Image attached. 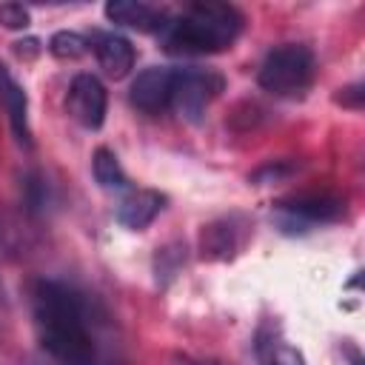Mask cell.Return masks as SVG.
<instances>
[{"mask_svg": "<svg viewBox=\"0 0 365 365\" xmlns=\"http://www.w3.org/2000/svg\"><path fill=\"white\" fill-rule=\"evenodd\" d=\"M31 297L43 351H48L60 365H94L97 351L86 328L83 297L57 279H37Z\"/></svg>", "mask_w": 365, "mask_h": 365, "instance_id": "obj_1", "label": "cell"}, {"mask_svg": "<svg viewBox=\"0 0 365 365\" xmlns=\"http://www.w3.org/2000/svg\"><path fill=\"white\" fill-rule=\"evenodd\" d=\"M245 17L231 3H191L182 14L168 17L160 37L165 51L171 54H217L231 48L240 37Z\"/></svg>", "mask_w": 365, "mask_h": 365, "instance_id": "obj_2", "label": "cell"}, {"mask_svg": "<svg viewBox=\"0 0 365 365\" xmlns=\"http://www.w3.org/2000/svg\"><path fill=\"white\" fill-rule=\"evenodd\" d=\"M314 54L308 46L299 43H285L268 51V57L259 66V86L271 91L274 97H299L311 80H314Z\"/></svg>", "mask_w": 365, "mask_h": 365, "instance_id": "obj_3", "label": "cell"}, {"mask_svg": "<svg viewBox=\"0 0 365 365\" xmlns=\"http://www.w3.org/2000/svg\"><path fill=\"white\" fill-rule=\"evenodd\" d=\"M222 77L208 68H174V86H171V108L188 120L200 123L208 103L222 91Z\"/></svg>", "mask_w": 365, "mask_h": 365, "instance_id": "obj_4", "label": "cell"}, {"mask_svg": "<svg viewBox=\"0 0 365 365\" xmlns=\"http://www.w3.org/2000/svg\"><path fill=\"white\" fill-rule=\"evenodd\" d=\"M106 86L94 77V74H77L68 86V97H66V106H68V114L88 131H97L106 120Z\"/></svg>", "mask_w": 365, "mask_h": 365, "instance_id": "obj_5", "label": "cell"}, {"mask_svg": "<svg viewBox=\"0 0 365 365\" xmlns=\"http://www.w3.org/2000/svg\"><path fill=\"white\" fill-rule=\"evenodd\" d=\"M171 86H174V68L168 66H148L143 68L128 88L131 103L145 114H160L171 103Z\"/></svg>", "mask_w": 365, "mask_h": 365, "instance_id": "obj_6", "label": "cell"}, {"mask_svg": "<svg viewBox=\"0 0 365 365\" xmlns=\"http://www.w3.org/2000/svg\"><path fill=\"white\" fill-rule=\"evenodd\" d=\"M91 46H94V54L103 66V71L114 80L125 77L131 68H134V46L131 40H125L123 34H114V31H94L91 34Z\"/></svg>", "mask_w": 365, "mask_h": 365, "instance_id": "obj_7", "label": "cell"}, {"mask_svg": "<svg viewBox=\"0 0 365 365\" xmlns=\"http://www.w3.org/2000/svg\"><path fill=\"white\" fill-rule=\"evenodd\" d=\"M0 103L9 114V123H11V131L17 137L20 145H31V131H29V100H26V91L23 86L11 77V71L0 63Z\"/></svg>", "mask_w": 365, "mask_h": 365, "instance_id": "obj_8", "label": "cell"}, {"mask_svg": "<svg viewBox=\"0 0 365 365\" xmlns=\"http://www.w3.org/2000/svg\"><path fill=\"white\" fill-rule=\"evenodd\" d=\"M106 17L117 26H128L137 31H163L168 14L157 6L140 3V0H111L106 3Z\"/></svg>", "mask_w": 365, "mask_h": 365, "instance_id": "obj_9", "label": "cell"}, {"mask_svg": "<svg viewBox=\"0 0 365 365\" xmlns=\"http://www.w3.org/2000/svg\"><path fill=\"white\" fill-rule=\"evenodd\" d=\"M163 205H165V197L160 191H151V188L131 191L117 205V222L125 225V228H131V231H140L148 222H154V217L163 211Z\"/></svg>", "mask_w": 365, "mask_h": 365, "instance_id": "obj_10", "label": "cell"}, {"mask_svg": "<svg viewBox=\"0 0 365 365\" xmlns=\"http://www.w3.org/2000/svg\"><path fill=\"white\" fill-rule=\"evenodd\" d=\"M277 205L282 211H288L291 217H299L308 222H331V220H339L345 211V202L331 194H299V197L282 200Z\"/></svg>", "mask_w": 365, "mask_h": 365, "instance_id": "obj_11", "label": "cell"}, {"mask_svg": "<svg viewBox=\"0 0 365 365\" xmlns=\"http://www.w3.org/2000/svg\"><path fill=\"white\" fill-rule=\"evenodd\" d=\"M257 359L259 365H305V356L268 328L257 334Z\"/></svg>", "mask_w": 365, "mask_h": 365, "instance_id": "obj_12", "label": "cell"}, {"mask_svg": "<svg viewBox=\"0 0 365 365\" xmlns=\"http://www.w3.org/2000/svg\"><path fill=\"white\" fill-rule=\"evenodd\" d=\"M237 248V240H234V225L228 220H220V222H211L202 228V237H200V254L205 259H228Z\"/></svg>", "mask_w": 365, "mask_h": 365, "instance_id": "obj_13", "label": "cell"}, {"mask_svg": "<svg viewBox=\"0 0 365 365\" xmlns=\"http://www.w3.org/2000/svg\"><path fill=\"white\" fill-rule=\"evenodd\" d=\"M91 171H94V180L100 182V188H106V191H123L128 185V177H125L117 154L106 145H100L91 154Z\"/></svg>", "mask_w": 365, "mask_h": 365, "instance_id": "obj_14", "label": "cell"}, {"mask_svg": "<svg viewBox=\"0 0 365 365\" xmlns=\"http://www.w3.org/2000/svg\"><path fill=\"white\" fill-rule=\"evenodd\" d=\"M48 51L60 60H77L88 51V40L77 31H54L48 40Z\"/></svg>", "mask_w": 365, "mask_h": 365, "instance_id": "obj_15", "label": "cell"}, {"mask_svg": "<svg viewBox=\"0 0 365 365\" xmlns=\"http://www.w3.org/2000/svg\"><path fill=\"white\" fill-rule=\"evenodd\" d=\"M29 9L20 3H3L0 6V26L3 29H26L29 26Z\"/></svg>", "mask_w": 365, "mask_h": 365, "instance_id": "obj_16", "label": "cell"}, {"mask_svg": "<svg viewBox=\"0 0 365 365\" xmlns=\"http://www.w3.org/2000/svg\"><path fill=\"white\" fill-rule=\"evenodd\" d=\"M26 202H29V211H40L46 205V185L37 174L26 180Z\"/></svg>", "mask_w": 365, "mask_h": 365, "instance_id": "obj_17", "label": "cell"}, {"mask_svg": "<svg viewBox=\"0 0 365 365\" xmlns=\"http://www.w3.org/2000/svg\"><path fill=\"white\" fill-rule=\"evenodd\" d=\"M294 171V165H285V163H268V165H262V168H257L254 171V182H271V180H279V177H285V174H291Z\"/></svg>", "mask_w": 365, "mask_h": 365, "instance_id": "obj_18", "label": "cell"}, {"mask_svg": "<svg viewBox=\"0 0 365 365\" xmlns=\"http://www.w3.org/2000/svg\"><path fill=\"white\" fill-rule=\"evenodd\" d=\"M336 100H339L342 106H348V108H362V86L354 83V86L342 88V94H336Z\"/></svg>", "mask_w": 365, "mask_h": 365, "instance_id": "obj_19", "label": "cell"}, {"mask_svg": "<svg viewBox=\"0 0 365 365\" xmlns=\"http://www.w3.org/2000/svg\"><path fill=\"white\" fill-rule=\"evenodd\" d=\"M14 51H17L20 57H34V54L40 51V40H37V37H26V40H17V43H14Z\"/></svg>", "mask_w": 365, "mask_h": 365, "instance_id": "obj_20", "label": "cell"}, {"mask_svg": "<svg viewBox=\"0 0 365 365\" xmlns=\"http://www.w3.org/2000/svg\"><path fill=\"white\" fill-rule=\"evenodd\" d=\"M0 299H3V285H0Z\"/></svg>", "mask_w": 365, "mask_h": 365, "instance_id": "obj_21", "label": "cell"}]
</instances>
